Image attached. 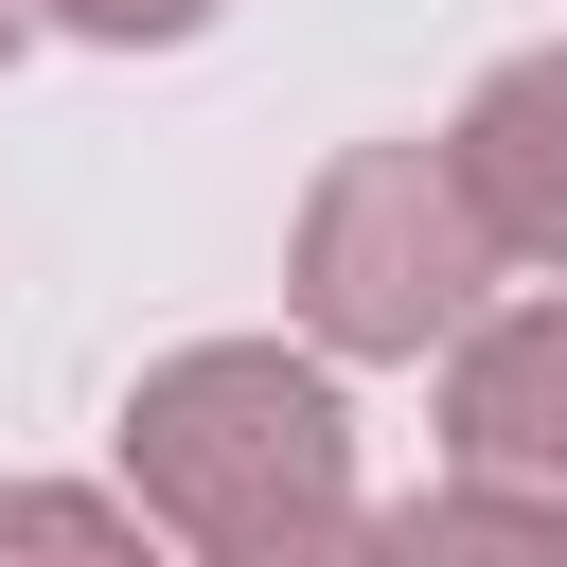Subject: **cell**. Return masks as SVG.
<instances>
[{
  "instance_id": "5",
  "label": "cell",
  "mask_w": 567,
  "mask_h": 567,
  "mask_svg": "<svg viewBox=\"0 0 567 567\" xmlns=\"http://www.w3.org/2000/svg\"><path fill=\"white\" fill-rule=\"evenodd\" d=\"M390 567H567V514L443 478V496H408V514H390Z\"/></svg>"
},
{
  "instance_id": "6",
  "label": "cell",
  "mask_w": 567,
  "mask_h": 567,
  "mask_svg": "<svg viewBox=\"0 0 567 567\" xmlns=\"http://www.w3.org/2000/svg\"><path fill=\"white\" fill-rule=\"evenodd\" d=\"M0 567H159V532L89 478H0Z\"/></svg>"
},
{
  "instance_id": "2",
  "label": "cell",
  "mask_w": 567,
  "mask_h": 567,
  "mask_svg": "<svg viewBox=\"0 0 567 567\" xmlns=\"http://www.w3.org/2000/svg\"><path fill=\"white\" fill-rule=\"evenodd\" d=\"M284 301H301L319 372H425V354H461L496 319V230L461 213L443 142H337L319 195H301Z\"/></svg>"
},
{
  "instance_id": "7",
  "label": "cell",
  "mask_w": 567,
  "mask_h": 567,
  "mask_svg": "<svg viewBox=\"0 0 567 567\" xmlns=\"http://www.w3.org/2000/svg\"><path fill=\"white\" fill-rule=\"evenodd\" d=\"M213 567H390V514H284V532H248V549H213Z\"/></svg>"
},
{
  "instance_id": "1",
  "label": "cell",
  "mask_w": 567,
  "mask_h": 567,
  "mask_svg": "<svg viewBox=\"0 0 567 567\" xmlns=\"http://www.w3.org/2000/svg\"><path fill=\"white\" fill-rule=\"evenodd\" d=\"M337 496H354V408H337L319 354L195 337V354H159L124 390V514L177 532L195 567L248 549V532H284V514H337Z\"/></svg>"
},
{
  "instance_id": "3",
  "label": "cell",
  "mask_w": 567,
  "mask_h": 567,
  "mask_svg": "<svg viewBox=\"0 0 567 567\" xmlns=\"http://www.w3.org/2000/svg\"><path fill=\"white\" fill-rule=\"evenodd\" d=\"M443 461H461L478 496L567 514V284H549V301H496V319L443 354Z\"/></svg>"
},
{
  "instance_id": "8",
  "label": "cell",
  "mask_w": 567,
  "mask_h": 567,
  "mask_svg": "<svg viewBox=\"0 0 567 567\" xmlns=\"http://www.w3.org/2000/svg\"><path fill=\"white\" fill-rule=\"evenodd\" d=\"M53 35H106V53H177V35H213L230 0H35Z\"/></svg>"
},
{
  "instance_id": "9",
  "label": "cell",
  "mask_w": 567,
  "mask_h": 567,
  "mask_svg": "<svg viewBox=\"0 0 567 567\" xmlns=\"http://www.w3.org/2000/svg\"><path fill=\"white\" fill-rule=\"evenodd\" d=\"M18 35H35V0H0V71H18Z\"/></svg>"
},
{
  "instance_id": "4",
  "label": "cell",
  "mask_w": 567,
  "mask_h": 567,
  "mask_svg": "<svg viewBox=\"0 0 567 567\" xmlns=\"http://www.w3.org/2000/svg\"><path fill=\"white\" fill-rule=\"evenodd\" d=\"M443 177H461V213L496 230V266H549V284H567V35H549V53H496V71L461 89Z\"/></svg>"
}]
</instances>
